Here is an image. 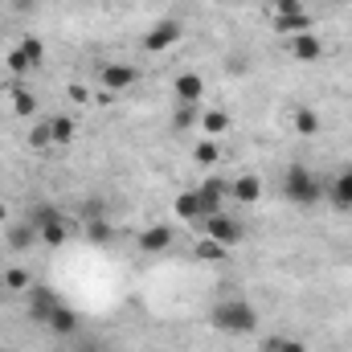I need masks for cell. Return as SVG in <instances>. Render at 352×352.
Instances as JSON below:
<instances>
[{
	"label": "cell",
	"mask_w": 352,
	"mask_h": 352,
	"mask_svg": "<svg viewBox=\"0 0 352 352\" xmlns=\"http://www.w3.org/2000/svg\"><path fill=\"white\" fill-rule=\"evenodd\" d=\"M209 324L226 336H250V332H258V307L250 299H221V303H213Z\"/></svg>",
	"instance_id": "6da1fadb"
},
{
	"label": "cell",
	"mask_w": 352,
	"mask_h": 352,
	"mask_svg": "<svg viewBox=\"0 0 352 352\" xmlns=\"http://www.w3.org/2000/svg\"><path fill=\"white\" fill-rule=\"evenodd\" d=\"M283 197L295 205V209H316L324 201V180L311 173L307 164H291L283 173Z\"/></svg>",
	"instance_id": "7a4b0ae2"
},
{
	"label": "cell",
	"mask_w": 352,
	"mask_h": 352,
	"mask_svg": "<svg viewBox=\"0 0 352 352\" xmlns=\"http://www.w3.org/2000/svg\"><path fill=\"white\" fill-rule=\"evenodd\" d=\"M197 230H201L205 238L221 242L226 250H234V246H242V242H246V226H242L238 217H230L226 209H221V213H209V217H201V221H197Z\"/></svg>",
	"instance_id": "3957f363"
},
{
	"label": "cell",
	"mask_w": 352,
	"mask_h": 352,
	"mask_svg": "<svg viewBox=\"0 0 352 352\" xmlns=\"http://www.w3.org/2000/svg\"><path fill=\"white\" fill-rule=\"evenodd\" d=\"M180 37H184V25H180L176 16H164V21H156V25L144 33V50H148V54H168Z\"/></svg>",
	"instance_id": "277c9868"
},
{
	"label": "cell",
	"mask_w": 352,
	"mask_h": 352,
	"mask_svg": "<svg viewBox=\"0 0 352 352\" xmlns=\"http://www.w3.org/2000/svg\"><path fill=\"white\" fill-rule=\"evenodd\" d=\"M41 242V234H37V226L29 221V217H21V221H8L4 226V246L12 250V254H25V250H33Z\"/></svg>",
	"instance_id": "5b68a950"
},
{
	"label": "cell",
	"mask_w": 352,
	"mask_h": 352,
	"mask_svg": "<svg viewBox=\"0 0 352 352\" xmlns=\"http://www.w3.org/2000/svg\"><path fill=\"white\" fill-rule=\"evenodd\" d=\"M98 82H102V90L119 94V90H131L135 82H140V70H135V66H127V62H111V66H102V70H98Z\"/></svg>",
	"instance_id": "8992f818"
},
{
	"label": "cell",
	"mask_w": 352,
	"mask_h": 352,
	"mask_svg": "<svg viewBox=\"0 0 352 352\" xmlns=\"http://www.w3.org/2000/svg\"><path fill=\"white\" fill-rule=\"evenodd\" d=\"M173 242H176V230H173V226H164V221H156V226L140 230V238H135L140 254H164Z\"/></svg>",
	"instance_id": "52a82bcc"
},
{
	"label": "cell",
	"mask_w": 352,
	"mask_h": 352,
	"mask_svg": "<svg viewBox=\"0 0 352 352\" xmlns=\"http://www.w3.org/2000/svg\"><path fill=\"white\" fill-rule=\"evenodd\" d=\"M324 197H328V205H332V209H340V213H352V168H340V173H332V180L324 184Z\"/></svg>",
	"instance_id": "ba28073f"
},
{
	"label": "cell",
	"mask_w": 352,
	"mask_h": 352,
	"mask_svg": "<svg viewBox=\"0 0 352 352\" xmlns=\"http://www.w3.org/2000/svg\"><path fill=\"white\" fill-rule=\"evenodd\" d=\"M287 54L295 62H320L324 58V41L316 37V29L311 33H295V37H287Z\"/></svg>",
	"instance_id": "9c48e42d"
},
{
	"label": "cell",
	"mask_w": 352,
	"mask_h": 352,
	"mask_svg": "<svg viewBox=\"0 0 352 352\" xmlns=\"http://www.w3.org/2000/svg\"><path fill=\"white\" fill-rule=\"evenodd\" d=\"M197 197H201V205H205V217H209V213H221V205H226V197H230V184H226L221 176H205V180L197 184Z\"/></svg>",
	"instance_id": "30bf717a"
},
{
	"label": "cell",
	"mask_w": 352,
	"mask_h": 352,
	"mask_svg": "<svg viewBox=\"0 0 352 352\" xmlns=\"http://www.w3.org/2000/svg\"><path fill=\"white\" fill-rule=\"evenodd\" d=\"M58 303H62V299H58L50 287H29V307H25V316H29L33 324H45Z\"/></svg>",
	"instance_id": "8fae6325"
},
{
	"label": "cell",
	"mask_w": 352,
	"mask_h": 352,
	"mask_svg": "<svg viewBox=\"0 0 352 352\" xmlns=\"http://www.w3.org/2000/svg\"><path fill=\"white\" fill-rule=\"evenodd\" d=\"M230 197L238 205H258L263 201V180H258V173H238L230 180Z\"/></svg>",
	"instance_id": "7c38bea8"
},
{
	"label": "cell",
	"mask_w": 352,
	"mask_h": 352,
	"mask_svg": "<svg viewBox=\"0 0 352 352\" xmlns=\"http://www.w3.org/2000/svg\"><path fill=\"white\" fill-rule=\"evenodd\" d=\"M173 94H176V102L197 107V102L205 98V78H201L197 70H184V74H176L173 78Z\"/></svg>",
	"instance_id": "4fadbf2b"
},
{
	"label": "cell",
	"mask_w": 352,
	"mask_h": 352,
	"mask_svg": "<svg viewBox=\"0 0 352 352\" xmlns=\"http://www.w3.org/2000/svg\"><path fill=\"white\" fill-rule=\"evenodd\" d=\"M45 328H50L54 336H78V328H82V316H78V307H66V303H58V307H54V316L45 320Z\"/></svg>",
	"instance_id": "5bb4252c"
},
{
	"label": "cell",
	"mask_w": 352,
	"mask_h": 352,
	"mask_svg": "<svg viewBox=\"0 0 352 352\" xmlns=\"http://www.w3.org/2000/svg\"><path fill=\"white\" fill-rule=\"evenodd\" d=\"M270 25H274V33L295 37V33H311L316 29V16L303 8V12H291V16H270Z\"/></svg>",
	"instance_id": "9a60e30c"
},
{
	"label": "cell",
	"mask_w": 352,
	"mask_h": 352,
	"mask_svg": "<svg viewBox=\"0 0 352 352\" xmlns=\"http://www.w3.org/2000/svg\"><path fill=\"white\" fill-rule=\"evenodd\" d=\"M8 107H12L16 119H33V115H37V94L25 90V87H16V82H8Z\"/></svg>",
	"instance_id": "2e32d148"
},
{
	"label": "cell",
	"mask_w": 352,
	"mask_h": 352,
	"mask_svg": "<svg viewBox=\"0 0 352 352\" xmlns=\"http://www.w3.org/2000/svg\"><path fill=\"white\" fill-rule=\"evenodd\" d=\"M176 217H180V221H188V226H197V221L205 217V205H201L197 188H184V192H176Z\"/></svg>",
	"instance_id": "e0dca14e"
},
{
	"label": "cell",
	"mask_w": 352,
	"mask_h": 352,
	"mask_svg": "<svg viewBox=\"0 0 352 352\" xmlns=\"http://www.w3.org/2000/svg\"><path fill=\"white\" fill-rule=\"evenodd\" d=\"M197 127L205 131V140H217V135H226V131H230V115H226V111H217V107H209V111H201Z\"/></svg>",
	"instance_id": "ac0fdd59"
},
{
	"label": "cell",
	"mask_w": 352,
	"mask_h": 352,
	"mask_svg": "<svg viewBox=\"0 0 352 352\" xmlns=\"http://www.w3.org/2000/svg\"><path fill=\"white\" fill-rule=\"evenodd\" d=\"M291 127H295V135H307L311 140L320 131V111L316 107H295L291 111Z\"/></svg>",
	"instance_id": "d6986e66"
},
{
	"label": "cell",
	"mask_w": 352,
	"mask_h": 352,
	"mask_svg": "<svg viewBox=\"0 0 352 352\" xmlns=\"http://www.w3.org/2000/svg\"><path fill=\"white\" fill-rule=\"evenodd\" d=\"M50 131H54V148L74 144V135H78V127H74V119H70V115H54V119H50Z\"/></svg>",
	"instance_id": "ffe728a7"
},
{
	"label": "cell",
	"mask_w": 352,
	"mask_h": 352,
	"mask_svg": "<svg viewBox=\"0 0 352 352\" xmlns=\"http://www.w3.org/2000/svg\"><path fill=\"white\" fill-rule=\"evenodd\" d=\"M25 144H29L33 152H45V148H54V131H50V119H37V123L29 127Z\"/></svg>",
	"instance_id": "44dd1931"
},
{
	"label": "cell",
	"mask_w": 352,
	"mask_h": 352,
	"mask_svg": "<svg viewBox=\"0 0 352 352\" xmlns=\"http://www.w3.org/2000/svg\"><path fill=\"white\" fill-rule=\"evenodd\" d=\"M37 234H41V242H45V246H54V250H58V246H66V238H70V226H66V217H58V221L41 226Z\"/></svg>",
	"instance_id": "7402d4cb"
},
{
	"label": "cell",
	"mask_w": 352,
	"mask_h": 352,
	"mask_svg": "<svg viewBox=\"0 0 352 352\" xmlns=\"http://www.w3.org/2000/svg\"><path fill=\"white\" fill-rule=\"evenodd\" d=\"M115 238V226L107 221V217H94V221H87V242H94V246H107Z\"/></svg>",
	"instance_id": "603a6c76"
},
{
	"label": "cell",
	"mask_w": 352,
	"mask_h": 352,
	"mask_svg": "<svg viewBox=\"0 0 352 352\" xmlns=\"http://www.w3.org/2000/svg\"><path fill=\"white\" fill-rule=\"evenodd\" d=\"M4 66H8V74H12V78H25V74L33 70V62L25 58V50H21V45H12V50L4 54Z\"/></svg>",
	"instance_id": "cb8c5ba5"
},
{
	"label": "cell",
	"mask_w": 352,
	"mask_h": 352,
	"mask_svg": "<svg viewBox=\"0 0 352 352\" xmlns=\"http://www.w3.org/2000/svg\"><path fill=\"white\" fill-rule=\"evenodd\" d=\"M192 160H197L201 168H213V164L221 160V148H217V140H201V144L192 148Z\"/></svg>",
	"instance_id": "d4e9b609"
},
{
	"label": "cell",
	"mask_w": 352,
	"mask_h": 352,
	"mask_svg": "<svg viewBox=\"0 0 352 352\" xmlns=\"http://www.w3.org/2000/svg\"><path fill=\"white\" fill-rule=\"evenodd\" d=\"M16 45L25 50V58L33 62V70H37V66H45V41H41V37H33V33H29V37H21Z\"/></svg>",
	"instance_id": "484cf974"
},
{
	"label": "cell",
	"mask_w": 352,
	"mask_h": 352,
	"mask_svg": "<svg viewBox=\"0 0 352 352\" xmlns=\"http://www.w3.org/2000/svg\"><path fill=\"white\" fill-rule=\"evenodd\" d=\"M58 217H62V209H58V205H50V201H37V205L29 209V221H33L37 230H41V226H50V221H58Z\"/></svg>",
	"instance_id": "4316f807"
},
{
	"label": "cell",
	"mask_w": 352,
	"mask_h": 352,
	"mask_svg": "<svg viewBox=\"0 0 352 352\" xmlns=\"http://www.w3.org/2000/svg\"><path fill=\"white\" fill-rule=\"evenodd\" d=\"M4 287H8L12 295H16V291H29V287H33V274H29L25 266H8V270H4Z\"/></svg>",
	"instance_id": "83f0119b"
},
{
	"label": "cell",
	"mask_w": 352,
	"mask_h": 352,
	"mask_svg": "<svg viewBox=\"0 0 352 352\" xmlns=\"http://www.w3.org/2000/svg\"><path fill=\"white\" fill-rule=\"evenodd\" d=\"M197 258H201V263H217V258H226V246L201 234V242H197Z\"/></svg>",
	"instance_id": "f1b7e54d"
},
{
	"label": "cell",
	"mask_w": 352,
	"mask_h": 352,
	"mask_svg": "<svg viewBox=\"0 0 352 352\" xmlns=\"http://www.w3.org/2000/svg\"><path fill=\"white\" fill-rule=\"evenodd\" d=\"M197 119H201V111H197V107H188V102H176V115H173V127H176V131H184V127H197Z\"/></svg>",
	"instance_id": "f546056e"
},
{
	"label": "cell",
	"mask_w": 352,
	"mask_h": 352,
	"mask_svg": "<svg viewBox=\"0 0 352 352\" xmlns=\"http://www.w3.org/2000/svg\"><path fill=\"white\" fill-rule=\"evenodd\" d=\"M291 12H303V0H274V16H291Z\"/></svg>",
	"instance_id": "4dcf8cb0"
},
{
	"label": "cell",
	"mask_w": 352,
	"mask_h": 352,
	"mask_svg": "<svg viewBox=\"0 0 352 352\" xmlns=\"http://www.w3.org/2000/svg\"><path fill=\"white\" fill-rule=\"evenodd\" d=\"M66 94H70V102H78V107H87V102H90V90L82 87V82H70Z\"/></svg>",
	"instance_id": "1f68e13d"
},
{
	"label": "cell",
	"mask_w": 352,
	"mask_h": 352,
	"mask_svg": "<svg viewBox=\"0 0 352 352\" xmlns=\"http://www.w3.org/2000/svg\"><path fill=\"white\" fill-rule=\"evenodd\" d=\"M8 4H12V12H37L41 0H8Z\"/></svg>",
	"instance_id": "d6a6232c"
},
{
	"label": "cell",
	"mask_w": 352,
	"mask_h": 352,
	"mask_svg": "<svg viewBox=\"0 0 352 352\" xmlns=\"http://www.w3.org/2000/svg\"><path fill=\"white\" fill-rule=\"evenodd\" d=\"M278 352H307V344L303 340H295V336H283V349Z\"/></svg>",
	"instance_id": "836d02e7"
},
{
	"label": "cell",
	"mask_w": 352,
	"mask_h": 352,
	"mask_svg": "<svg viewBox=\"0 0 352 352\" xmlns=\"http://www.w3.org/2000/svg\"><path fill=\"white\" fill-rule=\"evenodd\" d=\"M283 349V336H266L263 344H258V352H278Z\"/></svg>",
	"instance_id": "e575fe53"
},
{
	"label": "cell",
	"mask_w": 352,
	"mask_h": 352,
	"mask_svg": "<svg viewBox=\"0 0 352 352\" xmlns=\"http://www.w3.org/2000/svg\"><path fill=\"white\" fill-rule=\"evenodd\" d=\"M8 221H12V209H8V205L0 201V226H8Z\"/></svg>",
	"instance_id": "d590c367"
}]
</instances>
